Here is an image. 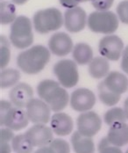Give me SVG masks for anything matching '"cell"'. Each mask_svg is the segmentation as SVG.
<instances>
[{
  "label": "cell",
  "instance_id": "cell-1",
  "mask_svg": "<svg viewBox=\"0 0 128 153\" xmlns=\"http://www.w3.org/2000/svg\"><path fill=\"white\" fill-rule=\"evenodd\" d=\"M51 58L48 48L38 44L22 50L17 56V65L25 74L36 75L41 72Z\"/></svg>",
  "mask_w": 128,
  "mask_h": 153
},
{
  "label": "cell",
  "instance_id": "cell-2",
  "mask_svg": "<svg viewBox=\"0 0 128 153\" xmlns=\"http://www.w3.org/2000/svg\"><path fill=\"white\" fill-rule=\"evenodd\" d=\"M36 90L38 97L48 104L52 112H62L69 104L70 95L58 81L53 79L41 80Z\"/></svg>",
  "mask_w": 128,
  "mask_h": 153
},
{
  "label": "cell",
  "instance_id": "cell-3",
  "mask_svg": "<svg viewBox=\"0 0 128 153\" xmlns=\"http://www.w3.org/2000/svg\"><path fill=\"white\" fill-rule=\"evenodd\" d=\"M33 29L40 34L58 31L64 25L63 13L56 7H48L37 11L32 16Z\"/></svg>",
  "mask_w": 128,
  "mask_h": 153
},
{
  "label": "cell",
  "instance_id": "cell-4",
  "mask_svg": "<svg viewBox=\"0 0 128 153\" xmlns=\"http://www.w3.org/2000/svg\"><path fill=\"white\" fill-rule=\"evenodd\" d=\"M33 25L32 21L26 16H18L11 24L9 40L11 44L18 49H26L33 42Z\"/></svg>",
  "mask_w": 128,
  "mask_h": 153
},
{
  "label": "cell",
  "instance_id": "cell-5",
  "mask_svg": "<svg viewBox=\"0 0 128 153\" xmlns=\"http://www.w3.org/2000/svg\"><path fill=\"white\" fill-rule=\"evenodd\" d=\"M30 123L26 110L14 107L9 100H0V125L13 131L26 128Z\"/></svg>",
  "mask_w": 128,
  "mask_h": 153
},
{
  "label": "cell",
  "instance_id": "cell-6",
  "mask_svg": "<svg viewBox=\"0 0 128 153\" xmlns=\"http://www.w3.org/2000/svg\"><path fill=\"white\" fill-rule=\"evenodd\" d=\"M89 29L102 34H113L119 27V19L112 11H95L88 16Z\"/></svg>",
  "mask_w": 128,
  "mask_h": 153
},
{
  "label": "cell",
  "instance_id": "cell-7",
  "mask_svg": "<svg viewBox=\"0 0 128 153\" xmlns=\"http://www.w3.org/2000/svg\"><path fill=\"white\" fill-rule=\"evenodd\" d=\"M53 71L57 81L66 89L76 86L79 82L78 65L74 60L62 59L55 62Z\"/></svg>",
  "mask_w": 128,
  "mask_h": 153
},
{
  "label": "cell",
  "instance_id": "cell-8",
  "mask_svg": "<svg viewBox=\"0 0 128 153\" xmlns=\"http://www.w3.org/2000/svg\"><path fill=\"white\" fill-rule=\"evenodd\" d=\"M123 40L116 34L104 35L98 42V52L108 61H118L124 51Z\"/></svg>",
  "mask_w": 128,
  "mask_h": 153
},
{
  "label": "cell",
  "instance_id": "cell-9",
  "mask_svg": "<svg viewBox=\"0 0 128 153\" xmlns=\"http://www.w3.org/2000/svg\"><path fill=\"white\" fill-rule=\"evenodd\" d=\"M102 128V119L94 111L81 113L77 119V128L82 135L93 137Z\"/></svg>",
  "mask_w": 128,
  "mask_h": 153
},
{
  "label": "cell",
  "instance_id": "cell-10",
  "mask_svg": "<svg viewBox=\"0 0 128 153\" xmlns=\"http://www.w3.org/2000/svg\"><path fill=\"white\" fill-rule=\"evenodd\" d=\"M96 98L93 91L88 88H78L70 94L69 105L78 113L90 111L96 104Z\"/></svg>",
  "mask_w": 128,
  "mask_h": 153
},
{
  "label": "cell",
  "instance_id": "cell-11",
  "mask_svg": "<svg viewBox=\"0 0 128 153\" xmlns=\"http://www.w3.org/2000/svg\"><path fill=\"white\" fill-rule=\"evenodd\" d=\"M26 112L30 123L33 124H47L51 120V108L40 98H33L26 107Z\"/></svg>",
  "mask_w": 128,
  "mask_h": 153
},
{
  "label": "cell",
  "instance_id": "cell-12",
  "mask_svg": "<svg viewBox=\"0 0 128 153\" xmlns=\"http://www.w3.org/2000/svg\"><path fill=\"white\" fill-rule=\"evenodd\" d=\"M48 46L51 54L59 57H63L72 52L75 45L72 38L67 33L55 32L49 38Z\"/></svg>",
  "mask_w": 128,
  "mask_h": 153
},
{
  "label": "cell",
  "instance_id": "cell-13",
  "mask_svg": "<svg viewBox=\"0 0 128 153\" xmlns=\"http://www.w3.org/2000/svg\"><path fill=\"white\" fill-rule=\"evenodd\" d=\"M33 147L48 146L54 140V132L47 124H33L25 133Z\"/></svg>",
  "mask_w": 128,
  "mask_h": 153
},
{
  "label": "cell",
  "instance_id": "cell-14",
  "mask_svg": "<svg viewBox=\"0 0 128 153\" xmlns=\"http://www.w3.org/2000/svg\"><path fill=\"white\" fill-rule=\"evenodd\" d=\"M63 18L66 30L73 33L83 30L88 23L87 13L80 6L67 9L64 13Z\"/></svg>",
  "mask_w": 128,
  "mask_h": 153
},
{
  "label": "cell",
  "instance_id": "cell-15",
  "mask_svg": "<svg viewBox=\"0 0 128 153\" xmlns=\"http://www.w3.org/2000/svg\"><path fill=\"white\" fill-rule=\"evenodd\" d=\"M33 99L32 87L25 82H19L9 92V100L14 107L26 109L28 103Z\"/></svg>",
  "mask_w": 128,
  "mask_h": 153
},
{
  "label": "cell",
  "instance_id": "cell-16",
  "mask_svg": "<svg viewBox=\"0 0 128 153\" xmlns=\"http://www.w3.org/2000/svg\"><path fill=\"white\" fill-rule=\"evenodd\" d=\"M100 84L110 92L121 96L128 91V77L119 71H110Z\"/></svg>",
  "mask_w": 128,
  "mask_h": 153
},
{
  "label": "cell",
  "instance_id": "cell-17",
  "mask_svg": "<svg viewBox=\"0 0 128 153\" xmlns=\"http://www.w3.org/2000/svg\"><path fill=\"white\" fill-rule=\"evenodd\" d=\"M50 128L54 134L58 137H66L73 132L74 122L68 114L64 112H57L51 117Z\"/></svg>",
  "mask_w": 128,
  "mask_h": 153
},
{
  "label": "cell",
  "instance_id": "cell-18",
  "mask_svg": "<svg viewBox=\"0 0 128 153\" xmlns=\"http://www.w3.org/2000/svg\"><path fill=\"white\" fill-rule=\"evenodd\" d=\"M107 138L112 145L123 147L128 144V124L127 123H117L109 128Z\"/></svg>",
  "mask_w": 128,
  "mask_h": 153
},
{
  "label": "cell",
  "instance_id": "cell-19",
  "mask_svg": "<svg viewBox=\"0 0 128 153\" xmlns=\"http://www.w3.org/2000/svg\"><path fill=\"white\" fill-rule=\"evenodd\" d=\"M70 140L72 149L75 153H95L96 152L95 143L92 137H85L77 130L72 134Z\"/></svg>",
  "mask_w": 128,
  "mask_h": 153
},
{
  "label": "cell",
  "instance_id": "cell-20",
  "mask_svg": "<svg viewBox=\"0 0 128 153\" xmlns=\"http://www.w3.org/2000/svg\"><path fill=\"white\" fill-rule=\"evenodd\" d=\"M90 76L95 79H104L110 73L109 61L103 56H95L88 64Z\"/></svg>",
  "mask_w": 128,
  "mask_h": 153
},
{
  "label": "cell",
  "instance_id": "cell-21",
  "mask_svg": "<svg viewBox=\"0 0 128 153\" xmlns=\"http://www.w3.org/2000/svg\"><path fill=\"white\" fill-rule=\"evenodd\" d=\"M72 57L77 65H87L94 58L93 49L86 42H78L73 48Z\"/></svg>",
  "mask_w": 128,
  "mask_h": 153
},
{
  "label": "cell",
  "instance_id": "cell-22",
  "mask_svg": "<svg viewBox=\"0 0 128 153\" xmlns=\"http://www.w3.org/2000/svg\"><path fill=\"white\" fill-rule=\"evenodd\" d=\"M21 77L20 71L14 68H4L0 72V88H13L19 83Z\"/></svg>",
  "mask_w": 128,
  "mask_h": 153
},
{
  "label": "cell",
  "instance_id": "cell-23",
  "mask_svg": "<svg viewBox=\"0 0 128 153\" xmlns=\"http://www.w3.org/2000/svg\"><path fill=\"white\" fill-rule=\"evenodd\" d=\"M16 4L12 1L3 0L0 3V24L11 25L17 19Z\"/></svg>",
  "mask_w": 128,
  "mask_h": 153
},
{
  "label": "cell",
  "instance_id": "cell-24",
  "mask_svg": "<svg viewBox=\"0 0 128 153\" xmlns=\"http://www.w3.org/2000/svg\"><path fill=\"white\" fill-rule=\"evenodd\" d=\"M12 147L14 153H32L34 148L25 134L16 135L12 141Z\"/></svg>",
  "mask_w": 128,
  "mask_h": 153
},
{
  "label": "cell",
  "instance_id": "cell-25",
  "mask_svg": "<svg viewBox=\"0 0 128 153\" xmlns=\"http://www.w3.org/2000/svg\"><path fill=\"white\" fill-rule=\"evenodd\" d=\"M127 121L124 109L118 107H113L104 114V122L108 126H112L117 123H126Z\"/></svg>",
  "mask_w": 128,
  "mask_h": 153
},
{
  "label": "cell",
  "instance_id": "cell-26",
  "mask_svg": "<svg viewBox=\"0 0 128 153\" xmlns=\"http://www.w3.org/2000/svg\"><path fill=\"white\" fill-rule=\"evenodd\" d=\"M10 40L4 35L0 36V69L3 70L7 67L11 61V48Z\"/></svg>",
  "mask_w": 128,
  "mask_h": 153
},
{
  "label": "cell",
  "instance_id": "cell-27",
  "mask_svg": "<svg viewBox=\"0 0 128 153\" xmlns=\"http://www.w3.org/2000/svg\"><path fill=\"white\" fill-rule=\"evenodd\" d=\"M97 93H98L99 100L107 107H114L119 102L121 98V96L115 95L107 91L100 83L97 85Z\"/></svg>",
  "mask_w": 128,
  "mask_h": 153
},
{
  "label": "cell",
  "instance_id": "cell-28",
  "mask_svg": "<svg viewBox=\"0 0 128 153\" xmlns=\"http://www.w3.org/2000/svg\"><path fill=\"white\" fill-rule=\"evenodd\" d=\"M97 150L99 153H123L120 147L112 145L107 137H104L98 143Z\"/></svg>",
  "mask_w": 128,
  "mask_h": 153
},
{
  "label": "cell",
  "instance_id": "cell-29",
  "mask_svg": "<svg viewBox=\"0 0 128 153\" xmlns=\"http://www.w3.org/2000/svg\"><path fill=\"white\" fill-rule=\"evenodd\" d=\"M49 146L54 150V153H70V145L63 138L54 139Z\"/></svg>",
  "mask_w": 128,
  "mask_h": 153
},
{
  "label": "cell",
  "instance_id": "cell-30",
  "mask_svg": "<svg viewBox=\"0 0 128 153\" xmlns=\"http://www.w3.org/2000/svg\"><path fill=\"white\" fill-rule=\"evenodd\" d=\"M116 14L121 23L128 25V0H122L118 3Z\"/></svg>",
  "mask_w": 128,
  "mask_h": 153
},
{
  "label": "cell",
  "instance_id": "cell-31",
  "mask_svg": "<svg viewBox=\"0 0 128 153\" xmlns=\"http://www.w3.org/2000/svg\"><path fill=\"white\" fill-rule=\"evenodd\" d=\"M115 0H91L90 3L96 11H109Z\"/></svg>",
  "mask_w": 128,
  "mask_h": 153
},
{
  "label": "cell",
  "instance_id": "cell-32",
  "mask_svg": "<svg viewBox=\"0 0 128 153\" xmlns=\"http://www.w3.org/2000/svg\"><path fill=\"white\" fill-rule=\"evenodd\" d=\"M13 130L8 128H1L0 129V142H9L12 143L13 139L14 138Z\"/></svg>",
  "mask_w": 128,
  "mask_h": 153
},
{
  "label": "cell",
  "instance_id": "cell-33",
  "mask_svg": "<svg viewBox=\"0 0 128 153\" xmlns=\"http://www.w3.org/2000/svg\"><path fill=\"white\" fill-rule=\"evenodd\" d=\"M120 67H121V70H122L127 75H128V45L125 47L124 51H123V53H122Z\"/></svg>",
  "mask_w": 128,
  "mask_h": 153
},
{
  "label": "cell",
  "instance_id": "cell-34",
  "mask_svg": "<svg viewBox=\"0 0 128 153\" xmlns=\"http://www.w3.org/2000/svg\"><path fill=\"white\" fill-rule=\"evenodd\" d=\"M60 4L67 9H71L79 5V4L76 0H59Z\"/></svg>",
  "mask_w": 128,
  "mask_h": 153
},
{
  "label": "cell",
  "instance_id": "cell-35",
  "mask_svg": "<svg viewBox=\"0 0 128 153\" xmlns=\"http://www.w3.org/2000/svg\"><path fill=\"white\" fill-rule=\"evenodd\" d=\"M12 152H13L12 143L0 142V153H12Z\"/></svg>",
  "mask_w": 128,
  "mask_h": 153
},
{
  "label": "cell",
  "instance_id": "cell-36",
  "mask_svg": "<svg viewBox=\"0 0 128 153\" xmlns=\"http://www.w3.org/2000/svg\"><path fill=\"white\" fill-rule=\"evenodd\" d=\"M32 153H54V152L49 145H48V146H43V147L37 148V150Z\"/></svg>",
  "mask_w": 128,
  "mask_h": 153
},
{
  "label": "cell",
  "instance_id": "cell-37",
  "mask_svg": "<svg viewBox=\"0 0 128 153\" xmlns=\"http://www.w3.org/2000/svg\"><path fill=\"white\" fill-rule=\"evenodd\" d=\"M123 109H124V112H125V114H126L127 119L128 120V98L126 99V100H125V102H124V107H123Z\"/></svg>",
  "mask_w": 128,
  "mask_h": 153
},
{
  "label": "cell",
  "instance_id": "cell-38",
  "mask_svg": "<svg viewBox=\"0 0 128 153\" xmlns=\"http://www.w3.org/2000/svg\"><path fill=\"white\" fill-rule=\"evenodd\" d=\"M29 0H12V2L16 4V5H22V4H25L26 2H28Z\"/></svg>",
  "mask_w": 128,
  "mask_h": 153
},
{
  "label": "cell",
  "instance_id": "cell-39",
  "mask_svg": "<svg viewBox=\"0 0 128 153\" xmlns=\"http://www.w3.org/2000/svg\"><path fill=\"white\" fill-rule=\"evenodd\" d=\"M76 1H77L78 4H81V3H85V2H89V1L90 2L91 0H76Z\"/></svg>",
  "mask_w": 128,
  "mask_h": 153
},
{
  "label": "cell",
  "instance_id": "cell-40",
  "mask_svg": "<svg viewBox=\"0 0 128 153\" xmlns=\"http://www.w3.org/2000/svg\"><path fill=\"white\" fill-rule=\"evenodd\" d=\"M125 153H128V149L127 150V151H126V152H125Z\"/></svg>",
  "mask_w": 128,
  "mask_h": 153
},
{
  "label": "cell",
  "instance_id": "cell-41",
  "mask_svg": "<svg viewBox=\"0 0 128 153\" xmlns=\"http://www.w3.org/2000/svg\"><path fill=\"white\" fill-rule=\"evenodd\" d=\"M1 1H3V0H1Z\"/></svg>",
  "mask_w": 128,
  "mask_h": 153
}]
</instances>
